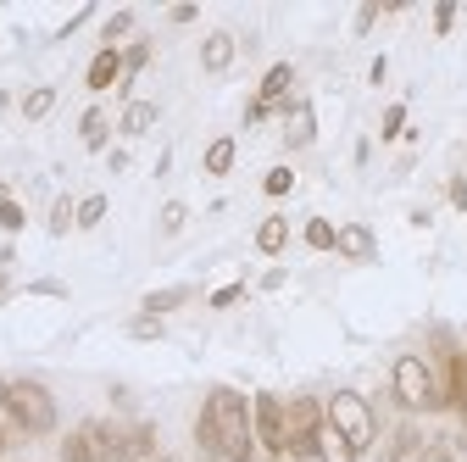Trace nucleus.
<instances>
[{
  "instance_id": "bb28decb",
  "label": "nucleus",
  "mask_w": 467,
  "mask_h": 462,
  "mask_svg": "<svg viewBox=\"0 0 467 462\" xmlns=\"http://www.w3.org/2000/svg\"><path fill=\"white\" fill-rule=\"evenodd\" d=\"M106 206H111V201H106L100 190L78 201V228H84V235H89V228H100V223H106Z\"/></svg>"
},
{
  "instance_id": "49530a36",
  "label": "nucleus",
  "mask_w": 467,
  "mask_h": 462,
  "mask_svg": "<svg viewBox=\"0 0 467 462\" xmlns=\"http://www.w3.org/2000/svg\"><path fill=\"white\" fill-rule=\"evenodd\" d=\"M256 462H273V457H256Z\"/></svg>"
},
{
  "instance_id": "c9c22d12",
  "label": "nucleus",
  "mask_w": 467,
  "mask_h": 462,
  "mask_svg": "<svg viewBox=\"0 0 467 462\" xmlns=\"http://www.w3.org/2000/svg\"><path fill=\"white\" fill-rule=\"evenodd\" d=\"M267 118H273V106H262V100L251 95V100H245V123L256 129V123H267Z\"/></svg>"
},
{
  "instance_id": "4468645a",
  "label": "nucleus",
  "mask_w": 467,
  "mask_h": 462,
  "mask_svg": "<svg viewBox=\"0 0 467 462\" xmlns=\"http://www.w3.org/2000/svg\"><path fill=\"white\" fill-rule=\"evenodd\" d=\"M156 118H161V106H156V100H129V106H123V118H117V129H123L129 140H140V134L156 129Z\"/></svg>"
},
{
  "instance_id": "6e6552de",
  "label": "nucleus",
  "mask_w": 467,
  "mask_h": 462,
  "mask_svg": "<svg viewBox=\"0 0 467 462\" xmlns=\"http://www.w3.org/2000/svg\"><path fill=\"white\" fill-rule=\"evenodd\" d=\"M84 84H89L95 95H100V89H111V84H123V45H100V50L89 56Z\"/></svg>"
},
{
  "instance_id": "423d86ee",
  "label": "nucleus",
  "mask_w": 467,
  "mask_h": 462,
  "mask_svg": "<svg viewBox=\"0 0 467 462\" xmlns=\"http://www.w3.org/2000/svg\"><path fill=\"white\" fill-rule=\"evenodd\" d=\"M251 435H256V457L284 451V395H273V390L251 395Z\"/></svg>"
},
{
  "instance_id": "c03bdc74",
  "label": "nucleus",
  "mask_w": 467,
  "mask_h": 462,
  "mask_svg": "<svg viewBox=\"0 0 467 462\" xmlns=\"http://www.w3.org/2000/svg\"><path fill=\"white\" fill-rule=\"evenodd\" d=\"M150 462H179V457H150Z\"/></svg>"
},
{
  "instance_id": "393cba45",
  "label": "nucleus",
  "mask_w": 467,
  "mask_h": 462,
  "mask_svg": "<svg viewBox=\"0 0 467 462\" xmlns=\"http://www.w3.org/2000/svg\"><path fill=\"white\" fill-rule=\"evenodd\" d=\"M195 446H201V457H206V462H223V440H217V429H212L206 407L195 413Z\"/></svg>"
},
{
  "instance_id": "aec40b11",
  "label": "nucleus",
  "mask_w": 467,
  "mask_h": 462,
  "mask_svg": "<svg viewBox=\"0 0 467 462\" xmlns=\"http://www.w3.org/2000/svg\"><path fill=\"white\" fill-rule=\"evenodd\" d=\"M45 228H50L56 240L73 235V228H78V201H73V195H56V201H50V223H45Z\"/></svg>"
},
{
  "instance_id": "a211bd4d",
  "label": "nucleus",
  "mask_w": 467,
  "mask_h": 462,
  "mask_svg": "<svg viewBox=\"0 0 467 462\" xmlns=\"http://www.w3.org/2000/svg\"><path fill=\"white\" fill-rule=\"evenodd\" d=\"M190 301V290H184V284H172V290H150L145 301H140V312L145 318H167V312H179Z\"/></svg>"
},
{
  "instance_id": "473e14b6",
  "label": "nucleus",
  "mask_w": 467,
  "mask_h": 462,
  "mask_svg": "<svg viewBox=\"0 0 467 462\" xmlns=\"http://www.w3.org/2000/svg\"><path fill=\"white\" fill-rule=\"evenodd\" d=\"M89 17H95V6H84V12H73V17H67L62 28H56V45H62V39H73V34H78V28L89 23Z\"/></svg>"
},
{
  "instance_id": "2f4dec72",
  "label": "nucleus",
  "mask_w": 467,
  "mask_h": 462,
  "mask_svg": "<svg viewBox=\"0 0 467 462\" xmlns=\"http://www.w3.org/2000/svg\"><path fill=\"white\" fill-rule=\"evenodd\" d=\"M234 301H245V284H223V290H212V312H223Z\"/></svg>"
},
{
  "instance_id": "0eeeda50",
  "label": "nucleus",
  "mask_w": 467,
  "mask_h": 462,
  "mask_svg": "<svg viewBox=\"0 0 467 462\" xmlns=\"http://www.w3.org/2000/svg\"><path fill=\"white\" fill-rule=\"evenodd\" d=\"M278 111H284V145H289V151H306V145L317 140V111H312V100H296V95H289Z\"/></svg>"
},
{
  "instance_id": "72a5a7b5",
  "label": "nucleus",
  "mask_w": 467,
  "mask_h": 462,
  "mask_svg": "<svg viewBox=\"0 0 467 462\" xmlns=\"http://www.w3.org/2000/svg\"><path fill=\"white\" fill-rule=\"evenodd\" d=\"M412 462H456V451L434 440V446H418V457H412Z\"/></svg>"
},
{
  "instance_id": "9d476101",
  "label": "nucleus",
  "mask_w": 467,
  "mask_h": 462,
  "mask_svg": "<svg viewBox=\"0 0 467 462\" xmlns=\"http://www.w3.org/2000/svg\"><path fill=\"white\" fill-rule=\"evenodd\" d=\"M289 89H296V62H273V68L262 73V84H256V100L278 111V106L289 100Z\"/></svg>"
},
{
  "instance_id": "7c9ffc66",
  "label": "nucleus",
  "mask_w": 467,
  "mask_h": 462,
  "mask_svg": "<svg viewBox=\"0 0 467 462\" xmlns=\"http://www.w3.org/2000/svg\"><path fill=\"white\" fill-rule=\"evenodd\" d=\"M23 223H28V212H23V206H17V201L6 195V201H0V228H6V235H17Z\"/></svg>"
},
{
  "instance_id": "dca6fc26",
  "label": "nucleus",
  "mask_w": 467,
  "mask_h": 462,
  "mask_svg": "<svg viewBox=\"0 0 467 462\" xmlns=\"http://www.w3.org/2000/svg\"><path fill=\"white\" fill-rule=\"evenodd\" d=\"M312 457H317V462H362L357 451H350V440H345L339 429H328V424L317 429V440H312Z\"/></svg>"
},
{
  "instance_id": "f704fd0d",
  "label": "nucleus",
  "mask_w": 467,
  "mask_h": 462,
  "mask_svg": "<svg viewBox=\"0 0 467 462\" xmlns=\"http://www.w3.org/2000/svg\"><path fill=\"white\" fill-rule=\"evenodd\" d=\"M451 28H456V6L440 0V6H434V34H451Z\"/></svg>"
},
{
  "instance_id": "9b49d317",
  "label": "nucleus",
  "mask_w": 467,
  "mask_h": 462,
  "mask_svg": "<svg viewBox=\"0 0 467 462\" xmlns=\"http://www.w3.org/2000/svg\"><path fill=\"white\" fill-rule=\"evenodd\" d=\"M334 251L350 257V262H373V257H379V240H373V228H368V223H345Z\"/></svg>"
},
{
  "instance_id": "37998d69",
  "label": "nucleus",
  "mask_w": 467,
  "mask_h": 462,
  "mask_svg": "<svg viewBox=\"0 0 467 462\" xmlns=\"http://www.w3.org/2000/svg\"><path fill=\"white\" fill-rule=\"evenodd\" d=\"M0 457H6V424H0Z\"/></svg>"
},
{
  "instance_id": "e433bc0d",
  "label": "nucleus",
  "mask_w": 467,
  "mask_h": 462,
  "mask_svg": "<svg viewBox=\"0 0 467 462\" xmlns=\"http://www.w3.org/2000/svg\"><path fill=\"white\" fill-rule=\"evenodd\" d=\"M28 296H67V284H56V278H39V284H28Z\"/></svg>"
},
{
  "instance_id": "cd10ccee",
  "label": "nucleus",
  "mask_w": 467,
  "mask_h": 462,
  "mask_svg": "<svg viewBox=\"0 0 467 462\" xmlns=\"http://www.w3.org/2000/svg\"><path fill=\"white\" fill-rule=\"evenodd\" d=\"M123 34H134V12H111V17L100 23V45H117Z\"/></svg>"
},
{
  "instance_id": "4be33fe9",
  "label": "nucleus",
  "mask_w": 467,
  "mask_h": 462,
  "mask_svg": "<svg viewBox=\"0 0 467 462\" xmlns=\"http://www.w3.org/2000/svg\"><path fill=\"white\" fill-rule=\"evenodd\" d=\"M145 68H150V39H134V45L123 50V84H117V89L129 95V84H134V79H140Z\"/></svg>"
},
{
  "instance_id": "b1692460",
  "label": "nucleus",
  "mask_w": 467,
  "mask_h": 462,
  "mask_svg": "<svg viewBox=\"0 0 467 462\" xmlns=\"http://www.w3.org/2000/svg\"><path fill=\"white\" fill-rule=\"evenodd\" d=\"M289 190H296V167H289V162H278V167H267V173H262V195L284 201Z\"/></svg>"
},
{
  "instance_id": "f3484780",
  "label": "nucleus",
  "mask_w": 467,
  "mask_h": 462,
  "mask_svg": "<svg viewBox=\"0 0 467 462\" xmlns=\"http://www.w3.org/2000/svg\"><path fill=\"white\" fill-rule=\"evenodd\" d=\"M78 140H84V151H106L111 123H106V111H100V106H89L84 118H78Z\"/></svg>"
},
{
  "instance_id": "ddd939ff",
  "label": "nucleus",
  "mask_w": 467,
  "mask_h": 462,
  "mask_svg": "<svg viewBox=\"0 0 467 462\" xmlns=\"http://www.w3.org/2000/svg\"><path fill=\"white\" fill-rule=\"evenodd\" d=\"M234 156H240V140H234V134H217V140L206 145V156H201L206 179H228V173H234Z\"/></svg>"
},
{
  "instance_id": "a878e982",
  "label": "nucleus",
  "mask_w": 467,
  "mask_h": 462,
  "mask_svg": "<svg viewBox=\"0 0 467 462\" xmlns=\"http://www.w3.org/2000/svg\"><path fill=\"white\" fill-rule=\"evenodd\" d=\"M400 134H406V100H389V106H384V118H379V140L395 145Z\"/></svg>"
},
{
  "instance_id": "4c0bfd02",
  "label": "nucleus",
  "mask_w": 467,
  "mask_h": 462,
  "mask_svg": "<svg viewBox=\"0 0 467 462\" xmlns=\"http://www.w3.org/2000/svg\"><path fill=\"white\" fill-rule=\"evenodd\" d=\"M451 206H456V212H467V179H462V173L451 179Z\"/></svg>"
},
{
  "instance_id": "2eb2a0df",
  "label": "nucleus",
  "mask_w": 467,
  "mask_h": 462,
  "mask_svg": "<svg viewBox=\"0 0 467 462\" xmlns=\"http://www.w3.org/2000/svg\"><path fill=\"white\" fill-rule=\"evenodd\" d=\"M289 235H296V228H289V217H278V212H273V217H262V223H256V251H262V257H278V251L289 246Z\"/></svg>"
},
{
  "instance_id": "5701e85b",
  "label": "nucleus",
  "mask_w": 467,
  "mask_h": 462,
  "mask_svg": "<svg viewBox=\"0 0 467 462\" xmlns=\"http://www.w3.org/2000/svg\"><path fill=\"white\" fill-rule=\"evenodd\" d=\"M17 106H23V118H28V123H39V118H50V111H56V89L39 84V89H28Z\"/></svg>"
},
{
  "instance_id": "c85d7f7f",
  "label": "nucleus",
  "mask_w": 467,
  "mask_h": 462,
  "mask_svg": "<svg viewBox=\"0 0 467 462\" xmlns=\"http://www.w3.org/2000/svg\"><path fill=\"white\" fill-rule=\"evenodd\" d=\"M161 334H167V329H161V318H145V312H140V318H129V340H161Z\"/></svg>"
},
{
  "instance_id": "a19ab883",
  "label": "nucleus",
  "mask_w": 467,
  "mask_h": 462,
  "mask_svg": "<svg viewBox=\"0 0 467 462\" xmlns=\"http://www.w3.org/2000/svg\"><path fill=\"white\" fill-rule=\"evenodd\" d=\"M167 17H172V23H179V28H184V23H195V17H201V12H195V6H172V12H167Z\"/></svg>"
},
{
  "instance_id": "a18cd8bd",
  "label": "nucleus",
  "mask_w": 467,
  "mask_h": 462,
  "mask_svg": "<svg viewBox=\"0 0 467 462\" xmlns=\"http://www.w3.org/2000/svg\"><path fill=\"white\" fill-rule=\"evenodd\" d=\"M0 201H6V184H0Z\"/></svg>"
},
{
  "instance_id": "f03ea898",
  "label": "nucleus",
  "mask_w": 467,
  "mask_h": 462,
  "mask_svg": "<svg viewBox=\"0 0 467 462\" xmlns=\"http://www.w3.org/2000/svg\"><path fill=\"white\" fill-rule=\"evenodd\" d=\"M323 424H328V429H339L357 457L379 440V413H373V401H368V395H357V390H334V395L323 401Z\"/></svg>"
},
{
  "instance_id": "c756f323",
  "label": "nucleus",
  "mask_w": 467,
  "mask_h": 462,
  "mask_svg": "<svg viewBox=\"0 0 467 462\" xmlns=\"http://www.w3.org/2000/svg\"><path fill=\"white\" fill-rule=\"evenodd\" d=\"M184 217H190V206H184V201H167V206H161V235H179Z\"/></svg>"
},
{
  "instance_id": "412c9836",
  "label": "nucleus",
  "mask_w": 467,
  "mask_h": 462,
  "mask_svg": "<svg viewBox=\"0 0 467 462\" xmlns=\"http://www.w3.org/2000/svg\"><path fill=\"white\" fill-rule=\"evenodd\" d=\"M301 240H306V251H334V246H339V228H334L328 217H306Z\"/></svg>"
},
{
  "instance_id": "ea45409f",
  "label": "nucleus",
  "mask_w": 467,
  "mask_h": 462,
  "mask_svg": "<svg viewBox=\"0 0 467 462\" xmlns=\"http://www.w3.org/2000/svg\"><path fill=\"white\" fill-rule=\"evenodd\" d=\"M368 79H373V84H384V79H389V56H373V68H368Z\"/></svg>"
},
{
  "instance_id": "39448f33",
  "label": "nucleus",
  "mask_w": 467,
  "mask_h": 462,
  "mask_svg": "<svg viewBox=\"0 0 467 462\" xmlns=\"http://www.w3.org/2000/svg\"><path fill=\"white\" fill-rule=\"evenodd\" d=\"M317 429H323V401H317V395H289V401H284V451L312 457Z\"/></svg>"
},
{
  "instance_id": "20e7f679",
  "label": "nucleus",
  "mask_w": 467,
  "mask_h": 462,
  "mask_svg": "<svg viewBox=\"0 0 467 462\" xmlns=\"http://www.w3.org/2000/svg\"><path fill=\"white\" fill-rule=\"evenodd\" d=\"M389 395L400 401L406 413H434V373L423 352H400L389 368Z\"/></svg>"
},
{
  "instance_id": "f8f14e48",
  "label": "nucleus",
  "mask_w": 467,
  "mask_h": 462,
  "mask_svg": "<svg viewBox=\"0 0 467 462\" xmlns=\"http://www.w3.org/2000/svg\"><path fill=\"white\" fill-rule=\"evenodd\" d=\"M234 50H240V45H234V34H223V28L206 34V39H201V68H206V73H228V68H234Z\"/></svg>"
},
{
  "instance_id": "f257e3e1",
  "label": "nucleus",
  "mask_w": 467,
  "mask_h": 462,
  "mask_svg": "<svg viewBox=\"0 0 467 462\" xmlns=\"http://www.w3.org/2000/svg\"><path fill=\"white\" fill-rule=\"evenodd\" d=\"M206 418L223 440V462H256V435H251V395H240L234 384H212L206 390Z\"/></svg>"
},
{
  "instance_id": "6ab92c4d",
  "label": "nucleus",
  "mask_w": 467,
  "mask_h": 462,
  "mask_svg": "<svg viewBox=\"0 0 467 462\" xmlns=\"http://www.w3.org/2000/svg\"><path fill=\"white\" fill-rule=\"evenodd\" d=\"M418 446H423V440H418V429H412V424H400V429H395V440H389L373 462H412V457H418Z\"/></svg>"
},
{
  "instance_id": "58836bf2",
  "label": "nucleus",
  "mask_w": 467,
  "mask_h": 462,
  "mask_svg": "<svg viewBox=\"0 0 467 462\" xmlns=\"http://www.w3.org/2000/svg\"><path fill=\"white\" fill-rule=\"evenodd\" d=\"M379 12H384V6H362V12H357V34H368V28L379 23Z\"/></svg>"
},
{
  "instance_id": "79ce46f5",
  "label": "nucleus",
  "mask_w": 467,
  "mask_h": 462,
  "mask_svg": "<svg viewBox=\"0 0 467 462\" xmlns=\"http://www.w3.org/2000/svg\"><path fill=\"white\" fill-rule=\"evenodd\" d=\"M6 395H12V379H0V413H6Z\"/></svg>"
},
{
  "instance_id": "1a4fd4ad",
  "label": "nucleus",
  "mask_w": 467,
  "mask_h": 462,
  "mask_svg": "<svg viewBox=\"0 0 467 462\" xmlns=\"http://www.w3.org/2000/svg\"><path fill=\"white\" fill-rule=\"evenodd\" d=\"M100 440H106V424L89 418V424H78V429L62 440V451H56V457H62V462H95V457H100Z\"/></svg>"
},
{
  "instance_id": "de8ad7c7",
  "label": "nucleus",
  "mask_w": 467,
  "mask_h": 462,
  "mask_svg": "<svg viewBox=\"0 0 467 462\" xmlns=\"http://www.w3.org/2000/svg\"><path fill=\"white\" fill-rule=\"evenodd\" d=\"M462 156H467V151H462Z\"/></svg>"
},
{
  "instance_id": "7ed1b4c3",
  "label": "nucleus",
  "mask_w": 467,
  "mask_h": 462,
  "mask_svg": "<svg viewBox=\"0 0 467 462\" xmlns=\"http://www.w3.org/2000/svg\"><path fill=\"white\" fill-rule=\"evenodd\" d=\"M6 418L23 429V435H56V395L39 384V379H12V395H6Z\"/></svg>"
}]
</instances>
